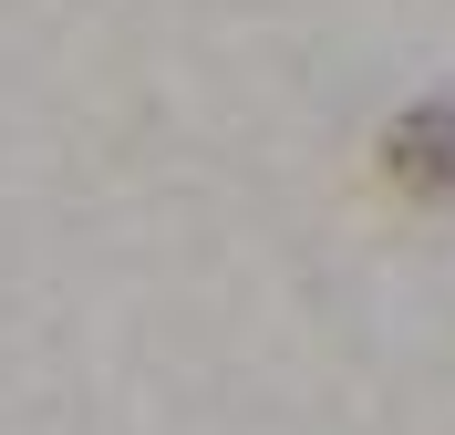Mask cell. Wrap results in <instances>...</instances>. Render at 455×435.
I'll return each instance as SVG.
<instances>
[{
	"mask_svg": "<svg viewBox=\"0 0 455 435\" xmlns=\"http://www.w3.org/2000/svg\"><path fill=\"white\" fill-rule=\"evenodd\" d=\"M394 166L414 176V187H435V197H455V104H435V115H414L394 135Z\"/></svg>",
	"mask_w": 455,
	"mask_h": 435,
	"instance_id": "obj_1",
	"label": "cell"
}]
</instances>
